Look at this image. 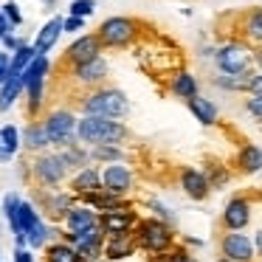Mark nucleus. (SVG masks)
<instances>
[{"label":"nucleus","instance_id":"obj_2","mask_svg":"<svg viewBox=\"0 0 262 262\" xmlns=\"http://www.w3.org/2000/svg\"><path fill=\"white\" fill-rule=\"evenodd\" d=\"M82 113L85 116H99V119H116L127 116V96L119 88H93L88 96H82L79 102Z\"/></svg>","mask_w":262,"mask_h":262},{"label":"nucleus","instance_id":"obj_1","mask_svg":"<svg viewBox=\"0 0 262 262\" xmlns=\"http://www.w3.org/2000/svg\"><path fill=\"white\" fill-rule=\"evenodd\" d=\"M76 138L82 144H93V147H102V144H113L119 147L127 138V127L116 119H99V116H82L76 121Z\"/></svg>","mask_w":262,"mask_h":262},{"label":"nucleus","instance_id":"obj_41","mask_svg":"<svg viewBox=\"0 0 262 262\" xmlns=\"http://www.w3.org/2000/svg\"><path fill=\"white\" fill-rule=\"evenodd\" d=\"M245 107H248V113H251V116L262 119V96H251L248 102H245Z\"/></svg>","mask_w":262,"mask_h":262},{"label":"nucleus","instance_id":"obj_26","mask_svg":"<svg viewBox=\"0 0 262 262\" xmlns=\"http://www.w3.org/2000/svg\"><path fill=\"white\" fill-rule=\"evenodd\" d=\"M59 158H62V164H65V169H85L88 166V161H91V155L85 152V149L79 147V144H71V147H65V149H59Z\"/></svg>","mask_w":262,"mask_h":262},{"label":"nucleus","instance_id":"obj_24","mask_svg":"<svg viewBox=\"0 0 262 262\" xmlns=\"http://www.w3.org/2000/svg\"><path fill=\"white\" fill-rule=\"evenodd\" d=\"M20 93H23V79H20L17 74H9L6 79H3V85H0V110L6 113V110L20 99Z\"/></svg>","mask_w":262,"mask_h":262},{"label":"nucleus","instance_id":"obj_29","mask_svg":"<svg viewBox=\"0 0 262 262\" xmlns=\"http://www.w3.org/2000/svg\"><path fill=\"white\" fill-rule=\"evenodd\" d=\"M243 34L248 37L251 42L262 46V9H251L243 20Z\"/></svg>","mask_w":262,"mask_h":262},{"label":"nucleus","instance_id":"obj_39","mask_svg":"<svg viewBox=\"0 0 262 262\" xmlns=\"http://www.w3.org/2000/svg\"><path fill=\"white\" fill-rule=\"evenodd\" d=\"M245 93H251V96H262V74H251Z\"/></svg>","mask_w":262,"mask_h":262},{"label":"nucleus","instance_id":"obj_34","mask_svg":"<svg viewBox=\"0 0 262 262\" xmlns=\"http://www.w3.org/2000/svg\"><path fill=\"white\" fill-rule=\"evenodd\" d=\"M20 200H23V198H17L14 192L3 198V214H6L9 228H14V220H17V209H20Z\"/></svg>","mask_w":262,"mask_h":262},{"label":"nucleus","instance_id":"obj_5","mask_svg":"<svg viewBox=\"0 0 262 262\" xmlns=\"http://www.w3.org/2000/svg\"><path fill=\"white\" fill-rule=\"evenodd\" d=\"M102 48H127L138 37V23L133 17H107L96 31Z\"/></svg>","mask_w":262,"mask_h":262},{"label":"nucleus","instance_id":"obj_49","mask_svg":"<svg viewBox=\"0 0 262 262\" xmlns=\"http://www.w3.org/2000/svg\"><path fill=\"white\" fill-rule=\"evenodd\" d=\"M217 262H228V259H223V256H220V259H217Z\"/></svg>","mask_w":262,"mask_h":262},{"label":"nucleus","instance_id":"obj_12","mask_svg":"<svg viewBox=\"0 0 262 262\" xmlns=\"http://www.w3.org/2000/svg\"><path fill=\"white\" fill-rule=\"evenodd\" d=\"M223 259L228 262H254V243L243 231H228L220 243Z\"/></svg>","mask_w":262,"mask_h":262},{"label":"nucleus","instance_id":"obj_23","mask_svg":"<svg viewBox=\"0 0 262 262\" xmlns=\"http://www.w3.org/2000/svg\"><path fill=\"white\" fill-rule=\"evenodd\" d=\"M237 166H239V172H245V175L259 172L262 169V149L256 147V144H245V147L237 152Z\"/></svg>","mask_w":262,"mask_h":262},{"label":"nucleus","instance_id":"obj_48","mask_svg":"<svg viewBox=\"0 0 262 262\" xmlns=\"http://www.w3.org/2000/svg\"><path fill=\"white\" fill-rule=\"evenodd\" d=\"M46 3H48V6H54V3H57V0H46Z\"/></svg>","mask_w":262,"mask_h":262},{"label":"nucleus","instance_id":"obj_28","mask_svg":"<svg viewBox=\"0 0 262 262\" xmlns=\"http://www.w3.org/2000/svg\"><path fill=\"white\" fill-rule=\"evenodd\" d=\"M172 93L189 102L192 96H198V79H194L192 74H186V71H181V74H175V79H172Z\"/></svg>","mask_w":262,"mask_h":262},{"label":"nucleus","instance_id":"obj_31","mask_svg":"<svg viewBox=\"0 0 262 262\" xmlns=\"http://www.w3.org/2000/svg\"><path fill=\"white\" fill-rule=\"evenodd\" d=\"M9 57H12V62H9V74H17V76H20V74H23V71L31 65V59L37 57V51L29 46V42H26L23 48H17V51L9 54Z\"/></svg>","mask_w":262,"mask_h":262},{"label":"nucleus","instance_id":"obj_25","mask_svg":"<svg viewBox=\"0 0 262 262\" xmlns=\"http://www.w3.org/2000/svg\"><path fill=\"white\" fill-rule=\"evenodd\" d=\"M20 149V130L14 124L0 127V161H12Z\"/></svg>","mask_w":262,"mask_h":262},{"label":"nucleus","instance_id":"obj_38","mask_svg":"<svg viewBox=\"0 0 262 262\" xmlns=\"http://www.w3.org/2000/svg\"><path fill=\"white\" fill-rule=\"evenodd\" d=\"M85 29V20H79V17H62V31H68V34H74V31H82Z\"/></svg>","mask_w":262,"mask_h":262},{"label":"nucleus","instance_id":"obj_20","mask_svg":"<svg viewBox=\"0 0 262 262\" xmlns=\"http://www.w3.org/2000/svg\"><path fill=\"white\" fill-rule=\"evenodd\" d=\"M59 34H62V17H51L40 31H37V40H34V46H31V48H34L37 54H42V57H46V54L57 46Z\"/></svg>","mask_w":262,"mask_h":262},{"label":"nucleus","instance_id":"obj_27","mask_svg":"<svg viewBox=\"0 0 262 262\" xmlns=\"http://www.w3.org/2000/svg\"><path fill=\"white\" fill-rule=\"evenodd\" d=\"M46 262H82V259L74 251V245H68V243L59 239V243L46 245Z\"/></svg>","mask_w":262,"mask_h":262},{"label":"nucleus","instance_id":"obj_18","mask_svg":"<svg viewBox=\"0 0 262 262\" xmlns=\"http://www.w3.org/2000/svg\"><path fill=\"white\" fill-rule=\"evenodd\" d=\"M136 239L133 234H116V237H104V245H102V256L104 259H124V256H133L136 254Z\"/></svg>","mask_w":262,"mask_h":262},{"label":"nucleus","instance_id":"obj_9","mask_svg":"<svg viewBox=\"0 0 262 262\" xmlns=\"http://www.w3.org/2000/svg\"><path fill=\"white\" fill-rule=\"evenodd\" d=\"M138 217L130 206H119V209H110V211H102L99 214V228H102L104 237H116V234H133Z\"/></svg>","mask_w":262,"mask_h":262},{"label":"nucleus","instance_id":"obj_6","mask_svg":"<svg viewBox=\"0 0 262 262\" xmlns=\"http://www.w3.org/2000/svg\"><path fill=\"white\" fill-rule=\"evenodd\" d=\"M76 116L71 113V110H51V113L46 116V121H42V127H46L48 133V141H51V147H71V144H76Z\"/></svg>","mask_w":262,"mask_h":262},{"label":"nucleus","instance_id":"obj_32","mask_svg":"<svg viewBox=\"0 0 262 262\" xmlns=\"http://www.w3.org/2000/svg\"><path fill=\"white\" fill-rule=\"evenodd\" d=\"M48 237H51V228H48L46 223L40 220L29 234H26V245H29V248H46V245H48Z\"/></svg>","mask_w":262,"mask_h":262},{"label":"nucleus","instance_id":"obj_16","mask_svg":"<svg viewBox=\"0 0 262 262\" xmlns=\"http://www.w3.org/2000/svg\"><path fill=\"white\" fill-rule=\"evenodd\" d=\"M99 189H102V175H99L96 166H85L71 178V194L74 198H85V194H93Z\"/></svg>","mask_w":262,"mask_h":262},{"label":"nucleus","instance_id":"obj_36","mask_svg":"<svg viewBox=\"0 0 262 262\" xmlns=\"http://www.w3.org/2000/svg\"><path fill=\"white\" fill-rule=\"evenodd\" d=\"M93 9H96L93 0H74V3H71V17L85 20V17H91V14H93Z\"/></svg>","mask_w":262,"mask_h":262},{"label":"nucleus","instance_id":"obj_19","mask_svg":"<svg viewBox=\"0 0 262 262\" xmlns=\"http://www.w3.org/2000/svg\"><path fill=\"white\" fill-rule=\"evenodd\" d=\"M181 189L192 200H206V198H209V192H211L206 175H203V172H198V169H183L181 172Z\"/></svg>","mask_w":262,"mask_h":262},{"label":"nucleus","instance_id":"obj_30","mask_svg":"<svg viewBox=\"0 0 262 262\" xmlns=\"http://www.w3.org/2000/svg\"><path fill=\"white\" fill-rule=\"evenodd\" d=\"M93 161H102V164H124V149L113 147V144H102V147H93L91 152Z\"/></svg>","mask_w":262,"mask_h":262},{"label":"nucleus","instance_id":"obj_11","mask_svg":"<svg viewBox=\"0 0 262 262\" xmlns=\"http://www.w3.org/2000/svg\"><path fill=\"white\" fill-rule=\"evenodd\" d=\"M96 57H102V42H99L96 34L76 37V40L68 46V51H65V62H68L71 68L85 65V62H91V59H96Z\"/></svg>","mask_w":262,"mask_h":262},{"label":"nucleus","instance_id":"obj_15","mask_svg":"<svg viewBox=\"0 0 262 262\" xmlns=\"http://www.w3.org/2000/svg\"><path fill=\"white\" fill-rule=\"evenodd\" d=\"M65 231L68 234H82V231H88V228H96L99 226V214L93 209H88V206H79V203H74V209L65 214Z\"/></svg>","mask_w":262,"mask_h":262},{"label":"nucleus","instance_id":"obj_40","mask_svg":"<svg viewBox=\"0 0 262 262\" xmlns=\"http://www.w3.org/2000/svg\"><path fill=\"white\" fill-rule=\"evenodd\" d=\"M3 46H6V54H14L17 48H23V46H26V40H20V37L9 34V37H3Z\"/></svg>","mask_w":262,"mask_h":262},{"label":"nucleus","instance_id":"obj_37","mask_svg":"<svg viewBox=\"0 0 262 262\" xmlns=\"http://www.w3.org/2000/svg\"><path fill=\"white\" fill-rule=\"evenodd\" d=\"M161 259L164 262H194L189 256V251H183V248H169L166 254H161Z\"/></svg>","mask_w":262,"mask_h":262},{"label":"nucleus","instance_id":"obj_22","mask_svg":"<svg viewBox=\"0 0 262 262\" xmlns=\"http://www.w3.org/2000/svg\"><path fill=\"white\" fill-rule=\"evenodd\" d=\"M189 110L194 113V119L200 121V124H206V127H211V124H217V104L211 102V99H203V96H192L189 99Z\"/></svg>","mask_w":262,"mask_h":262},{"label":"nucleus","instance_id":"obj_46","mask_svg":"<svg viewBox=\"0 0 262 262\" xmlns=\"http://www.w3.org/2000/svg\"><path fill=\"white\" fill-rule=\"evenodd\" d=\"M254 62H256V65H259V71H262V48H259V51H256V54H254Z\"/></svg>","mask_w":262,"mask_h":262},{"label":"nucleus","instance_id":"obj_4","mask_svg":"<svg viewBox=\"0 0 262 262\" xmlns=\"http://www.w3.org/2000/svg\"><path fill=\"white\" fill-rule=\"evenodd\" d=\"M48 68H51V62H48V57H42V54H37L34 59H31V65L20 74V79H23V91L29 93V113L34 116L37 110L42 107V91H46V76H48Z\"/></svg>","mask_w":262,"mask_h":262},{"label":"nucleus","instance_id":"obj_14","mask_svg":"<svg viewBox=\"0 0 262 262\" xmlns=\"http://www.w3.org/2000/svg\"><path fill=\"white\" fill-rule=\"evenodd\" d=\"M74 203H76V198L71 192H54V189H51V192L46 189V194L40 198L42 211H46L51 220H65V214L74 209Z\"/></svg>","mask_w":262,"mask_h":262},{"label":"nucleus","instance_id":"obj_10","mask_svg":"<svg viewBox=\"0 0 262 262\" xmlns=\"http://www.w3.org/2000/svg\"><path fill=\"white\" fill-rule=\"evenodd\" d=\"M99 175H102V189L116 198H127V192L133 189V172L124 164H107L104 169H99Z\"/></svg>","mask_w":262,"mask_h":262},{"label":"nucleus","instance_id":"obj_43","mask_svg":"<svg viewBox=\"0 0 262 262\" xmlns=\"http://www.w3.org/2000/svg\"><path fill=\"white\" fill-rule=\"evenodd\" d=\"M14 262H34V254L29 248H17L14 251Z\"/></svg>","mask_w":262,"mask_h":262},{"label":"nucleus","instance_id":"obj_8","mask_svg":"<svg viewBox=\"0 0 262 262\" xmlns=\"http://www.w3.org/2000/svg\"><path fill=\"white\" fill-rule=\"evenodd\" d=\"M31 175H34V181L40 183L42 189H54L65 181L68 169H65L59 152H42V155H37L34 164H31Z\"/></svg>","mask_w":262,"mask_h":262},{"label":"nucleus","instance_id":"obj_47","mask_svg":"<svg viewBox=\"0 0 262 262\" xmlns=\"http://www.w3.org/2000/svg\"><path fill=\"white\" fill-rule=\"evenodd\" d=\"M149 262H164V259H161V254H158V256H149Z\"/></svg>","mask_w":262,"mask_h":262},{"label":"nucleus","instance_id":"obj_44","mask_svg":"<svg viewBox=\"0 0 262 262\" xmlns=\"http://www.w3.org/2000/svg\"><path fill=\"white\" fill-rule=\"evenodd\" d=\"M12 23H9V20L6 17H3V12H0V40H3V37H9V34H12Z\"/></svg>","mask_w":262,"mask_h":262},{"label":"nucleus","instance_id":"obj_35","mask_svg":"<svg viewBox=\"0 0 262 262\" xmlns=\"http://www.w3.org/2000/svg\"><path fill=\"white\" fill-rule=\"evenodd\" d=\"M0 12H3V17L12 23V29H17V26H23V14H20V6L14 3V0H9V3H3L0 6Z\"/></svg>","mask_w":262,"mask_h":262},{"label":"nucleus","instance_id":"obj_33","mask_svg":"<svg viewBox=\"0 0 262 262\" xmlns=\"http://www.w3.org/2000/svg\"><path fill=\"white\" fill-rule=\"evenodd\" d=\"M248 79H251V71L248 74H239V76H217V88H223V91H245L248 88Z\"/></svg>","mask_w":262,"mask_h":262},{"label":"nucleus","instance_id":"obj_3","mask_svg":"<svg viewBox=\"0 0 262 262\" xmlns=\"http://www.w3.org/2000/svg\"><path fill=\"white\" fill-rule=\"evenodd\" d=\"M133 239L141 251L158 256V254H166L175 243V234H172L169 223L158 220V217H147V220H138L136 228H133Z\"/></svg>","mask_w":262,"mask_h":262},{"label":"nucleus","instance_id":"obj_45","mask_svg":"<svg viewBox=\"0 0 262 262\" xmlns=\"http://www.w3.org/2000/svg\"><path fill=\"white\" fill-rule=\"evenodd\" d=\"M254 248L262 254V231H256V237H254Z\"/></svg>","mask_w":262,"mask_h":262},{"label":"nucleus","instance_id":"obj_17","mask_svg":"<svg viewBox=\"0 0 262 262\" xmlns=\"http://www.w3.org/2000/svg\"><path fill=\"white\" fill-rule=\"evenodd\" d=\"M104 76H107V62H104V57H96V59H91V62L74 68V79L79 82V85H88V88L102 85Z\"/></svg>","mask_w":262,"mask_h":262},{"label":"nucleus","instance_id":"obj_42","mask_svg":"<svg viewBox=\"0 0 262 262\" xmlns=\"http://www.w3.org/2000/svg\"><path fill=\"white\" fill-rule=\"evenodd\" d=\"M9 62H12V57H9L6 51H0V85H3V79L9 76Z\"/></svg>","mask_w":262,"mask_h":262},{"label":"nucleus","instance_id":"obj_7","mask_svg":"<svg viewBox=\"0 0 262 262\" xmlns=\"http://www.w3.org/2000/svg\"><path fill=\"white\" fill-rule=\"evenodd\" d=\"M214 59H217V68L226 76H239V74H248L251 62H254V51L245 42H228V46L217 48Z\"/></svg>","mask_w":262,"mask_h":262},{"label":"nucleus","instance_id":"obj_21","mask_svg":"<svg viewBox=\"0 0 262 262\" xmlns=\"http://www.w3.org/2000/svg\"><path fill=\"white\" fill-rule=\"evenodd\" d=\"M20 147L31 149V152H42V149L51 147V141H48V133H46V127H42V121H31V124L26 127L23 133H20Z\"/></svg>","mask_w":262,"mask_h":262},{"label":"nucleus","instance_id":"obj_13","mask_svg":"<svg viewBox=\"0 0 262 262\" xmlns=\"http://www.w3.org/2000/svg\"><path fill=\"white\" fill-rule=\"evenodd\" d=\"M251 220V203L248 198H234L226 203V209H223V226H226V231H243L245 226H248Z\"/></svg>","mask_w":262,"mask_h":262}]
</instances>
